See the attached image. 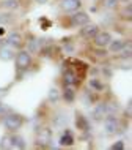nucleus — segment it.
Segmentation results:
<instances>
[{
  "mask_svg": "<svg viewBox=\"0 0 132 150\" xmlns=\"http://www.w3.org/2000/svg\"><path fill=\"white\" fill-rule=\"evenodd\" d=\"M129 43V41H126V40H113L112 38V41L109 43V51L110 52H113V54H117V52H119L123 49V47H126V44Z\"/></svg>",
  "mask_w": 132,
  "mask_h": 150,
  "instance_id": "13",
  "label": "nucleus"
},
{
  "mask_svg": "<svg viewBox=\"0 0 132 150\" xmlns=\"http://www.w3.org/2000/svg\"><path fill=\"white\" fill-rule=\"evenodd\" d=\"M104 128L109 134H113V133H118L119 131V120L118 117H115L113 114H109L104 117Z\"/></svg>",
  "mask_w": 132,
  "mask_h": 150,
  "instance_id": "4",
  "label": "nucleus"
},
{
  "mask_svg": "<svg viewBox=\"0 0 132 150\" xmlns=\"http://www.w3.org/2000/svg\"><path fill=\"white\" fill-rule=\"evenodd\" d=\"M132 5H131V2H127L126 5H124V8H123V11H121V16L124 19H127V21H131V16H132Z\"/></svg>",
  "mask_w": 132,
  "mask_h": 150,
  "instance_id": "23",
  "label": "nucleus"
},
{
  "mask_svg": "<svg viewBox=\"0 0 132 150\" xmlns=\"http://www.w3.org/2000/svg\"><path fill=\"white\" fill-rule=\"evenodd\" d=\"M54 123L57 125V127H60V125H63V123H66V115H65V117L60 115V117H57V119H54Z\"/></svg>",
  "mask_w": 132,
  "mask_h": 150,
  "instance_id": "27",
  "label": "nucleus"
},
{
  "mask_svg": "<svg viewBox=\"0 0 132 150\" xmlns=\"http://www.w3.org/2000/svg\"><path fill=\"white\" fill-rule=\"evenodd\" d=\"M52 144V129L50 128H41L36 134V145L39 147H49Z\"/></svg>",
  "mask_w": 132,
  "mask_h": 150,
  "instance_id": "3",
  "label": "nucleus"
},
{
  "mask_svg": "<svg viewBox=\"0 0 132 150\" xmlns=\"http://www.w3.org/2000/svg\"><path fill=\"white\" fill-rule=\"evenodd\" d=\"M0 149H13V144H11V136L5 134L0 139Z\"/></svg>",
  "mask_w": 132,
  "mask_h": 150,
  "instance_id": "22",
  "label": "nucleus"
},
{
  "mask_svg": "<svg viewBox=\"0 0 132 150\" xmlns=\"http://www.w3.org/2000/svg\"><path fill=\"white\" fill-rule=\"evenodd\" d=\"M24 117L21 114H17V112H8V114L3 117V125H5V128L8 131H17V129L22 128L24 125Z\"/></svg>",
  "mask_w": 132,
  "mask_h": 150,
  "instance_id": "1",
  "label": "nucleus"
},
{
  "mask_svg": "<svg viewBox=\"0 0 132 150\" xmlns=\"http://www.w3.org/2000/svg\"><path fill=\"white\" fill-rule=\"evenodd\" d=\"M11 144H13V149H14V147H16V149H25V147H27L24 137H22V136H17V134L11 136Z\"/></svg>",
  "mask_w": 132,
  "mask_h": 150,
  "instance_id": "20",
  "label": "nucleus"
},
{
  "mask_svg": "<svg viewBox=\"0 0 132 150\" xmlns=\"http://www.w3.org/2000/svg\"><path fill=\"white\" fill-rule=\"evenodd\" d=\"M90 22V16H88L85 11H73V16H71V24L77 27H82L85 24Z\"/></svg>",
  "mask_w": 132,
  "mask_h": 150,
  "instance_id": "7",
  "label": "nucleus"
},
{
  "mask_svg": "<svg viewBox=\"0 0 132 150\" xmlns=\"http://www.w3.org/2000/svg\"><path fill=\"white\" fill-rule=\"evenodd\" d=\"M60 100V93L57 88H50L49 90V101H52V103H57V101Z\"/></svg>",
  "mask_w": 132,
  "mask_h": 150,
  "instance_id": "25",
  "label": "nucleus"
},
{
  "mask_svg": "<svg viewBox=\"0 0 132 150\" xmlns=\"http://www.w3.org/2000/svg\"><path fill=\"white\" fill-rule=\"evenodd\" d=\"M79 82V76L73 70H66L63 73V84L65 86H75Z\"/></svg>",
  "mask_w": 132,
  "mask_h": 150,
  "instance_id": "12",
  "label": "nucleus"
},
{
  "mask_svg": "<svg viewBox=\"0 0 132 150\" xmlns=\"http://www.w3.org/2000/svg\"><path fill=\"white\" fill-rule=\"evenodd\" d=\"M98 30H99V27L96 25V24L88 22V24H85V25H82L80 36H82V38H85V40H93V36L98 33Z\"/></svg>",
  "mask_w": 132,
  "mask_h": 150,
  "instance_id": "8",
  "label": "nucleus"
},
{
  "mask_svg": "<svg viewBox=\"0 0 132 150\" xmlns=\"http://www.w3.org/2000/svg\"><path fill=\"white\" fill-rule=\"evenodd\" d=\"M90 88H93L94 92H102L104 90V84L99 79H90Z\"/></svg>",
  "mask_w": 132,
  "mask_h": 150,
  "instance_id": "21",
  "label": "nucleus"
},
{
  "mask_svg": "<svg viewBox=\"0 0 132 150\" xmlns=\"http://www.w3.org/2000/svg\"><path fill=\"white\" fill-rule=\"evenodd\" d=\"M41 49H43V40L31 36L30 41L27 43V51H29L30 54H39V51H41Z\"/></svg>",
  "mask_w": 132,
  "mask_h": 150,
  "instance_id": "10",
  "label": "nucleus"
},
{
  "mask_svg": "<svg viewBox=\"0 0 132 150\" xmlns=\"http://www.w3.org/2000/svg\"><path fill=\"white\" fill-rule=\"evenodd\" d=\"M0 59L8 62V60H13L14 59V49L13 47H10L6 44V46H3L2 49H0Z\"/></svg>",
  "mask_w": 132,
  "mask_h": 150,
  "instance_id": "16",
  "label": "nucleus"
},
{
  "mask_svg": "<svg viewBox=\"0 0 132 150\" xmlns=\"http://www.w3.org/2000/svg\"><path fill=\"white\" fill-rule=\"evenodd\" d=\"M63 98L68 103H73L75 100V90H74V86H65V90H63Z\"/></svg>",
  "mask_w": 132,
  "mask_h": 150,
  "instance_id": "18",
  "label": "nucleus"
},
{
  "mask_svg": "<svg viewBox=\"0 0 132 150\" xmlns=\"http://www.w3.org/2000/svg\"><path fill=\"white\" fill-rule=\"evenodd\" d=\"M8 112H11V108L8 106V104H5V103L0 101V117H5Z\"/></svg>",
  "mask_w": 132,
  "mask_h": 150,
  "instance_id": "26",
  "label": "nucleus"
},
{
  "mask_svg": "<svg viewBox=\"0 0 132 150\" xmlns=\"http://www.w3.org/2000/svg\"><path fill=\"white\" fill-rule=\"evenodd\" d=\"M118 0H102V6L107 8V10H115L118 6Z\"/></svg>",
  "mask_w": 132,
  "mask_h": 150,
  "instance_id": "24",
  "label": "nucleus"
},
{
  "mask_svg": "<svg viewBox=\"0 0 132 150\" xmlns=\"http://www.w3.org/2000/svg\"><path fill=\"white\" fill-rule=\"evenodd\" d=\"M14 14L11 11H3L0 13V25H8V24H13L14 22Z\"/></svg>",
  "mask_w": 132,
  "mask_h": 150,
  "instance_id": "19",
  "label": "nucleus"
},
{
  "mask_svg": "<svg viewBox=\"0 0 132 150\" xmlns=\"http://www.w3.org/2000/svg\"><path fill=\"white\" fill-rule=\"evenodd\" d=\"M5 44H8V46L13 47V49H21V47L24 46V40H22L21 33H17V32H11V33L6 36Z\"/></svg>",
  "mask_w": 132,
  "mask_h": 150,
  "instance_id": "6",
  "label": "nucleus"
},
{
  "mask_svg": "<svg viewBox=\"0 0 132 150\" xmlns=\"http://www.w3.org/2000/svg\"><path fill=\"white\" fill-rule=\"evenodd\" d=\"M73 144H74V136L69 129H66L65 134H61V137H60V145L61 147H71Z\"/></svg>",
  "mask_w": 132,
  "mask_h": 150,
  "instance_id": "15",
  "label": "nucleus"
},
{
  "mask_svg": "<svg viewBox=\"0 0 132 150\" xmlns=\"http://www.w3.org/2000/svg\"><path fill=\"white\" fill-rule=\"evenodd\" d=\"M0 6L5 8L8 11H16V10H19L21 3H19V0H2V2H0Z\"/></svg>",
  "mask_w": 132,
  "mask_h": 150,
  "instance_id": "17",
  "label": "nucleus"
},
{
  "mask_svg": "<svg viewBox=\"0 0 132 150\" xmlns=\"http://www.w3.org/2000/svg\"><path fill=\"white\" fill-rule=\"evenodd\" d=\"M105 115H107V104L105 103H99L98 106L93 109V112H91V117L98 122H101Z\"/></svg>",
  "mask_w": 132,
  "mask_h": 150,
  "instance_id": "11",
  "label": "nucleus"
},
{
  "mask_svg": "<svg viewBox=\"0 0 132 150\" xmlns=\"http://www.w3.org/2000/svg\"><path fill=\"white\" fill-rule=\"evenodd\" d=\"M80 6H82L80 0H60V8H61L63 11H68V13L77 11Z\"/></svg>",
  "mask_w": 132,
  "mask_h": 150,
  "instance_id": "9",
  "label": "nucleus"
},
{
  "mask_svg": "<svg viewBox=\"0 0 132 150\" xmlns=\"http://www.w3.org/2000/svg\"><path fill=\"white\" fill-rule=\"evenodd\" d=\"M118 2H131V0H118Z\"/></svg>",
  "mask_w": 132,
  "mask_h": 150,
  "instance_id": "32",
  "label": "nucleus"
},
{
  "mask_svg": "<svg viewBox=\"0 0 132 150\" xmlns=\"http://www.w3.org/2000/svg\"><path fill=\"white\" fill-rule=\"evenodd\" d=\"M124 149V142L123 141H117L113 145H112V150H123Z\"/></svg>",
  "mask_w": 132,
  "mask_h": 150,
  "instance_id": "28",
  "label": "nucleus"
},
{
  "mask_svg": "<svg viewBox=\"0 0 132 150\" xmlns=\"http://www.w3.org/2000/svg\"><path fill=\"white\" fill-rule=\"evenodd\" d=\"M0 35H5V29H3V25L0 27Z\"/></svg>",
  "mask_w": 132,
  "mask_h": 150,
  "instance_id": "31",
  "label": "nucleus"
},
{
  "mask_svg": "<svg viewBox=\"0 0 132 150\" xmlns=\"http://www.w3.org/2000/svg\"><path fill=\"white\" fill-rule=\"evenodd\" d=\"M6 95V88H0V98Z\"/></svg>",
  "mask_w": 132,
  "mask_h": 150,
  "instance_id": "29",
  "label": "nucleus"
},
{
  "mask_svg": "<svg viewBox=\"0 0 132 150\" xmlns=\"http://www.w3.org/2000/svg\"><path fill=\"white\" fill-rule=\"evenodd\" d=\"M75 127H77V129H80V131H88V128H90V123H88L87 117H83L80 112L75 114Z\"/></svg>",
  "mask_w": 132,
  "mask_h": 150,
  "instance_id": "14",
  "label": "nucleus"
},
{
  "mask_svg": "<svg viewBox=\"0 0 132 150\" xmlns=\"http://www.w3.org/2000/svg\"><path fill=\"white\" fill-rule=\"evenodd\" d=\"M31 65V54L27 49H21L16 54V70L19 73H24L30 68Z\"/></svg>",
  "mask_w": 132,
  "mask_h": 150,
  "instance_id": "2",
  "label": "nucleus"
},
{
  "mask_svg": "<svg viewBox=\"0 0 132 150\" xmlns=\"http://www.w3.org/2000/svg\"><path fill=\"white\" fill-rule=\"evenodd\" d=\"M110 41H112V35L105 30H102V32L98 30V33L93 36V43L96 47H107Z\"/></svg>",
  "mask_w": 132,
  "mask_h": 150,
  "instance_id": "5",
  "label": "nucleus"
},
{
  "mask_svg": "<svg viewBox=\"0 0 132 150\" xmlns=\"http://www.w3.org/2000/svg\"><path fill=\"white\" fill-rule=\"evenodd\" d=\"M36 3H39V5H44V3H47V0H35Z\"/></svg>",
  "mask_w": 132,
  "mask_h": 150,
  "instance_id": "30",
  "label": "nucleus"
}]
</instances>
